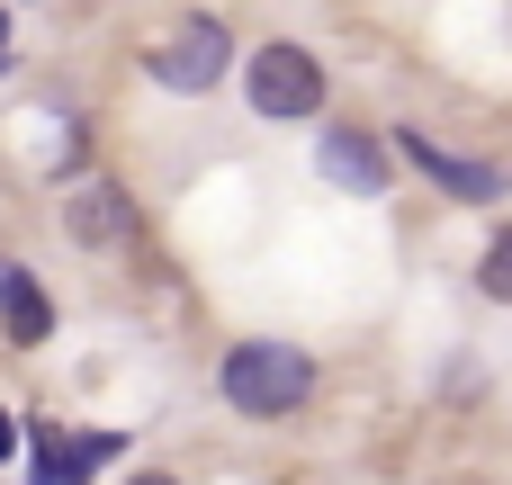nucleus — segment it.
<instances>
[{"instance_id": "0eeeda50", "label": "nucleus", "mask_w": 512, "mask_h": 485, "mask_svg": "<svg viewBox=\"0 0 512 485\" xmlns=\"http://www.w3.org/2000/svg\"><path fill=\"white\" fill-rule=\"evenodd\" d=\"M63 234H72L81 252H108V243H126V234H135V207H126V189H117V180H81V189L63 198Z\"/></svg>"}, {"instance_id": "423d86ee", "label": "nucleus", "mask_w": 512, "mask_h": 485, "mask_svg": "<svg viewBox=\"0 0 512 485\" xmlns=\"http://www.w3.org/2000/svg\"><path fill=\"white\" fill-rule=\"evenodd\" d=\"M396 144H405V162H414V171H423L432 189H450V198H468V207L504 198V171H495V162H459V153H441V144H432L423 126H405Z\"/></svg>"}, {"instance_id": "f03ea898", "label": "nucleus", "mask_w": 512, "mask_h": 485, "mask_svg": "<svg viewBox=\"0 0 512 485\" xmlns=\"http://www.w3.org/2000/svg\"><path fill=\"white\" fill-rule=\"evenodd\" d=\"M243 99H252V117H270V126H306V117L324 108V63L279 36V45H261V54L243 63Z\"/></svg>"}, {"instance_id": "1a4fd4ad", "label": "nucleus", "mask_w": 512, "mask_h": 485, "mask_svg": "<svg viewBox=\"0 0 512 485\" xmlns=\"http://www.w3.org/2000/svg\"><path fill=\"white\" fill-rule=\"evenodd\" d=\"M477 279H486V297H495V306H512V234L486 243V270H477Z\"/></svg>"}, {"instance_id": "f257e3e1", "label": "nucleus", "mask_w": 512, "mask_h": 485, "mask_svg": "<svg viewBox=\"0 0 512 485\" xmlns=\"http://www.w3.org/2000/svg\"><path fill=\"white\" fill-rule=\"evenodd\" d=\"M216 387H225L234 414L279 423V414H297V405L315 396V360H306L297 342H234L225 369H216Z\"/></svg>"}, {"instance_id": "f8f14e48", "label": "nucleus", "mask_w": 512, "mask_h": 485, "mask_svg": "<svg viewBox=\"0 0 512 485\" xmlns=\"http://www.w3.org/2000/svg\"><path fill=\"white\" fill-rule=\"evenodd\" d=\"M0 63H9V18H0Z\"/></svg>"}, {"instance_id": "20e7f679", "label": "nucleus", "mask_w": 512, "mask_h": 485, "mask_svg": "<svg viewBox=\"0 0 512 485\" xmlns=\"http://www.w3.org/2000/svg\"><path fill=\"white\" fill-rule=\"evenodd\" d=\"M108 459H117V432H54V423L27 432V485H90V468Z\"/></svg>"}, {"instance_id": "6e6552de", "label": "nucleus", "mask_w": 512, "mask_h": 485, "mask_svg": "<svg viewBox=\"0 0 512 485\" xmlns=\"http://www.w3.org/2000/svg\"><path fill=\"white\" fill-rule=\"evenodd\" d=\"M0 324H9V342H45L54 333V306H45V288L18 261H0Z\"/></svg>"}, {"instance_id": "7ed1b4c3", "label": "nucleus", "mask_w": 512, "mask_h": 485, "mask_svg": "<svg viewBox=\"0 0 512 485\" xmlns=\"http://www.w3.org/2000/svg\"><path fill=\"white\" fill-rule=\"evenodd\" d=\"M225 63H234V36H225L216 18H180V27L144 54V72H153L162 90H180V99L216 90V81H225Z\"/></svg>"}, {"instance_id": "39448f33", "label": "nucleus", "mask_w": 512, "mask_h": 485, "mask_svg": "<svg viewBox=\"0 0 512 485\" xmlns=\"http://www.w3.org/2000/svg\"><path fill=\"white\" fill-rule=\"evenodd\" d=\"M315 162H324V180L351 189V198H387V180H396V153H387L369 126H333V135L315 144Z\"/></svg>"}, {"instance_id": "9b49d317", "label": "nucleus", "mask_w": 512, "mask_h": 485, "mask_svg": "<svg viewBox=\"0 0 512 485\" xmlns=\"http://www.w3.org/2000/svg\"><path fill=\"white\" fill-rule=\"evenodd\" d=\"M126 485H180V477H162V468H135V477H126Z\"/></svg>"}, {"instance_id": "9d476101", "label": "nucleus", "mask_w": 512, "mask_h": 485, "mask_svg": "<svg viewBox=\"0 0 512 485\" xmlns=\"http://www.w3.org/2000/svg\"><path fill=\"white\" fill-rule=\"evenodd\" d=\"M0 459H18V423H9V405H0Z\"/></svg>"}]
</instances>
